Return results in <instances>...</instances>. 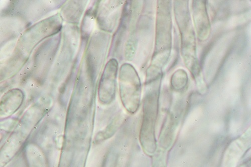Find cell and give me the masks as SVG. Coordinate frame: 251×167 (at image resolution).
<instances>
[{
	"mask_svg": "<svg viewBox=\"0 0 251 167\" xmlns=\"http://www.w3.org/2000/svg\"><path fill=\"white\" fill-rule=\"evenodd\" d=\"M174 12L181 37V52L184 64L196 80H200L201 69L197 54L196 31L188 1H176Z\"/></svg>",
	"mask_w": 251,
	"mask_h": 167,
	"instance_id": "7a4b0ae2",
	"label": "cell"
},
{
	"mask_svg": "<svg viewBox=\"0 0 251 167\" xmlns=\"http://www.w3.org/2000/svg\"><path fill=\"white\" fill-rule=\"evenodd\" d=\"M119 92L124 108L131 114L138 110L142 94L141 82L134 67L128 63L120 68L119 76Z\"/></svg>",
	"mask_w": 251,
	"mask_h": 167,
	"instance_id": "277c9868",
	"label": "cell"
},
{
	"mask_svg": "<svg viewBox=\"0 0 251 167\" xmlns=\"http://www.w3.org/2000/svg\"><path fill=\"white\" fill-rule=\"evenodd\" d=\"M171 1H158L157 6L155 44L150 68L162 72L169 60L172 47Z\"/></svg>",
	"mask_w": 251,
	"mask_h": 167,
	"instance_id": "3957f363",
	"label": "cell"
},
{
	"mask_svg": "<svg viewBox=\"0 0 251 167\" xmlns=\"http://www.w3.org/2000/svg\"><path fill=\"white\" fill-rule=\"evenodd\" d=\"M118 65L117 60L112 58L104 69L99 86V98L103 103H110L115 98Z\"/></svg>",
	"mask_w": 251,
	"mask_h": 167,
	"instance_id": "5b68a950",
	"label": "cell"
},
{
	"mask_svg": "<svg viewBox=\"0 0 251 167\" xmlns=\"http://www.w3.org/2000/svg\"><path fill=\"white\" fill-rule=\"evenodd\" d=\"M193 18L198 39L206 41L211 33V25L205 1H194L192 4Z\"/></svg>",
	"mask_w": 251,
	"mask_h": 167,
	"instance_id": "8992f818",
	"label": "cell"
},
{
	"mask_svg": "<svg viewBox=\"0 0 251 167\" xmlns=\"http://www.w3.org/2000/svg\"><path fill=\"white\" fill-rule=\"evenodd\" d=\"M180 107L179 104L174 112L168 113L163 121L159 136V143L162 147L165 149L170 148L175 139L181 116Z\"/></svg>",
	"mask_w": 251,
	"mask_h": 167,
	"instance_id": "52a82bcc",
	"label": "cell"
},
{
	"mask_svg": "<svg viewBox=\"0 0 251 167\" xmlns=\"http://www.w3.org/2000/svg\"><path fill=\"white\" fill-rule=\"evenodd\" d=\"M162 78L145 83L146 91L143 99L139 140L144 152L149 155H154L157 148L155 128L159 114Z\"/></svg>",
	"mask_w": 251,
	"mask_h": 167,
	"instance_id": "6da1fadb",
	"label": "cell"
},
{
	"mask_svg": "<svg viewBox=\"0 0 251 167\" xmlns=\"http://www.w3.org/2000/svg\"><path fill=\"white\" fill-rule=\"evenodd\" d=\"M188 78L187 73L183 70L176 71L171 78V88L175 92L182 93L186 88Z\"/></svg>",
	"mask_w": 251,
	"mask_h": 167,
	"instance_id": "ba28073f",
	"label": "cell"
},
{
	"mask_svg": "<svg viewBox=\"0 0 251 167\" xmlns=\"http://www.w3.org/2000/svg\"><path fill=\"white\" fill-rule=\"evenodd\" d=\"M164 154L162 152H158L155 156L153 167H166Z\"/></svg>",
	"mask_w": 251,
	"mask_h": 167,
	"instance_id": "9c48e42d",
	"label": "cell"
}]
</instances>
